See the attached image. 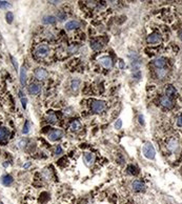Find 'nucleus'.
<instances>
[{
  "mask_svg": "<svg viewBox=\"0 0 182 204\" xmlns=\"http://www.w3.org/2000/svg\"><path fill=\"white\" fill-rule=\"evenodd\" d=\"M0 204H3V203H2V202H0Z\"/></svg>",
  "mask_w": 182,
  "mask_h": 204,
  "instance_id": "nucleus-39",
  "label": "nucleus"
},
{
  "mask_svg": "<svg viewBox=\"0 0 182 204\" xmlns=\"http://www.w3.org/2000/svg\"><path fill=\"white\" fill-rule=\"evenodd\" d=\"M18 94H19V98H20V100H21V103H22V107L26 108V102H27V100H26L25 97H23V94L21 90H19Z\"/></svg>",
  "mask_w": 182,
  "mask_h": 204,
  "instance_id": "nucleus-25",
  "label": "nucleus"
},
{
  "mask_svg": "<svg viewBox=\"0 0 182 204\" xmlns=\"http://www.w3.org/2000/svg\"><path fill=\"white\" fill-rule=\"evenodd\" d=\"M157 75H158V77H159L160 79H162L166 75V71H165L164 68H158V70H157Z\"/></svg>",
  "mask_w": 182,
  "mask_h": 204,
  "instance_id": "nucleus-27",
  "label": "nucleus"
},
{
  "mask_svg": "<svg viewBox=\"0 0 182 204\" xmlns=\"http://www.w3.org/2000/svg\"><path fill=\"white\" fill-rule=\"evenodd\" d=\"M161 40L162 38L159 33H153V34L148 35V38H146V41H148L150 44H158L161 42Z\"/></svg>",
  "mask_w": 182,
  "mask_h": 204,
  "instance_id": "nucleus-6",
  "label": "nucleus"
},
{
  "mask_svg": "<svg viewBox=\"0 0 182 204\" xmlns=\"http://www.w3.org/2000/svg\"><path fill=\"white\" fill-rule=\"evenodd\" d=\"M98 60L104 68H112V66H113V60L110 56H101Z\"/></svg>",
  "mask_w": 182,
  "mask_h": 204,
  "instance_id": "nucleus-4",
  "label": "nucleus"
},
{
  "mask_svg": "<svg viewBox=\"0 0 182 204\" xmlns=\"http://www.w3.org/2000/svg\"><path fill=\"white\" fill-rule=\"evenodd\" d=\"M160 103H161L162 106H164L165 108H168V110H171V108L174 107L173 100L166 96H162L161 98H160Z\"/></svg>",
  "mask_w": 182,
  "mask_h": 204,
  "instance_id": "nucleus-8",
  "label": "nucleus"
},
{
  "mask_svg": "<svg viewBox=\"0 0 182 204\" xmlns=\"http://www.w3.org/2000/svg\"><path fill=\"white\" fill-rule=\"evenodd\" d=\"M29 92L32 95H38L41 92V85L38 83H31L29 86Z\"/></svg>",
  "mask_w": 182,
  "mask_h": 204,
  "instance_id": "nucleus-14",
  "label": "nucleus"
},
{
  "mask_svg": "<svg viewBox=\"0 0 182 204\" xmlns=\"http://www.w3.org/2000/svg\"><path fill=\"white\" fill-rule=\"evenodd\" d=\"M120 67H121V68L124 67V65H123V61H122V60H120Z\"/></svg>",
  "mask_w": 182,
  "mask_h": 204,
  "instance_id": "nucleus-37",
  "label": "nucleus"
},
{
  "mask_svg": "<svg viewBox=\"0 0 182 204\" xmlns=\"http://www.w3.org/2000/svg\"><path fill=\"white\" fill-rule=\"evenodd\" d=\"M54 154H55V156H60V155L62 154V149H61V146L58 145L57 147H56L55 153H54Z\"/></svg>",
  "mask_w": 182,
  "mask_h": 204,
  "instance_id": "nucleus-32",
  "label": "nucleus"
},
{
  "mask_svg": "<svg viewBox=\"0 0 182 204\" xmlns=\"http://www.w3.org/2000/svg\"><path fill=\"white\" fill-rule=\"evenodd\" d=\"M57 18L59 20H64L65 18H67V14L63 12V11H59L58 12V15H57Z\"/></svg>",
  "mask_w": 182,
  "mask_h": 204,
  "instance_id": "nucleus-29",
  "label": "nucleus"
},
{
  "mask_svg": "<svg viewBox=\"0 0 182 204\" xmlns=\"http://www.w3.org/2000/svg\"><path fill=\"white\" fill-rule=\"evenodd\" d=\"M121 127H122V120L121 119H118L115 122V128H117V129H120Z\"/></svg>",
  "mask_w": 182,
  "mask_h": 204,
  "instance_id": "nucleus-31",
  "label": "nucleus"
},
{
  "mask_svg": "<svg viewBox=\"0 0 182 204\" xmlns=\"http://www.w3.org/2000/svg\"><path fill=\"white\" fill-rule=\"evenodd\" d=\"M165 96L168 98H175L177 96V90L174 88L173 85H168L165 88Z\"/></svg>",
  "mask_w": 182,
  "mask_h": 204,
  "instance_id": "nucleus-13",
  "label": "nucleus"
},
{
  "mask_svg": "<svg viewBox=\"0 0 182 204\" xmlns=\"http://www.w3.org/2000/svg\"><path fill=\"white\" fill-rule=\"evenodd\" d=\"M139 122H140V124H142V125L144 124V120H143V116H141V115L139 116Z\"/></svg>",
  "mask_w": 182,
  "mask_h": 204,
  "instance_id": "nucleus-34",
  "label": "nucleus"
},
{
  "mask_svg": "<svg viewBox=\"0 0 182 204\" xmlns=\"http://www.w3.org/2000/svg\"><path fill=\"white\" fill-rule=\"evenodd\" d=\"M166 59L164 57H159V58H156L154 60V65L157 67V68H164L166 66Z\"/></svg>",
  "mask_w": 182,
  "mask_h": 204,
  "instance_id": "nucleus-12",
  "label": "nucleus"
},
{
  "mask_svg": "<svg viewBox=\"0 0 182 204\" xmlns=\"http://www.w3.org/2000/svg\"><path fill=\"white\" fill-rule=\"evenodd\" d=\"M95 155L92 154V153H85V154L83 155V161L84 163H85V165L87 166H91L94 162H95Z\"/></svg>",
  "mask_w": 182,
  "mask_h": 204,
  "instance_id": "nucleus-10",
  "label": "nucleus"
},
{
  "mask_svg": "<svg viewBox=\"0 0 182 204\" xmlns=\"http://www.w3.org/2000/svg\"><path fill=\"white\" fill-rule=\"evenodd\" d=\"M49 54V47L46 43L39 44L35 50V56L37 58H45Z\"/></svg>",
  "mask_w": 182,
  "mask_h": 204,
  "instance_id": "nucleus-2",
  "label": "nucleus"
},
{
  "mask_svg": "<svg viewBox=\"0 0 182 204\" xmlns=\"http://www.w3.org/2000/svg\"><path fill=\"white\" fill-rule=\"evenodd\" d=\"M142 153L144 155V157L148 158V159H154L155 156H156L155 147H154L153 144L150 142L144 143V145L142 146Z\"/></svg>",
  "mask_w": 182,
  "mask_h": 204,
  "instance_id": "nucleus-1",
  "label": "nucleus"
},
{
  "mask_svg": "<svg viewBox=\"0 0 182 204\" xmlns=\"http://www.w3.org/2000/svg\"><path fill=\"white\" fill-rule=\"evenodd\" d=\"M30 131V122L29 121H26L24 126H23V129H22V133L23 134H27Z\"/></svg>",
  "mask_w": 182,
  "mask_h": 204,
  "instance_id": "nucleus-30",
  "label": "nucleus"
},
{
  "mask_svg": "<svg viewBox=\"0 0 182 204\" xmlns=\"http://www.w3.org/2000/svg\"><path fill=\"white\" fill-rule=\"evenodd\" d=\"M127 172H128V174H130V175H137V174H138V169H137L136 166L128 165V167H127Z\"/></svg>",
  "mask_w": 182,
  "mask_h": 204,
  "instance_id": "nucleus-24",
  "label": "nucleus"
},
{
  "mask_svg": "<svg viewBox=\"0 0 182 204\" xmlns=\"http://www.w3.org/2000/svg\"><path fill=\"white\" fill-rule=\"evenodd\" d=\"M11 59H12V61H13V63H14L15 68H17V67H18V64H17V62H16V60H15V58H14V57H11Z\"/></svg>",
  "mask_w": 182,
  "mask_h": 204,
  "instance_id": "nucleus-35",
  "label": "nucleus"
},
{
  "mask_svg": "<svg viewBox=\"0 0 182 204\" xmlns=\"http://www.w3.org/2000/svg\"><path fill=\"white\" fill-rule=\"evenodd\" d=\"M57 116H56L55 114H53V113H51L49 115H47V117H46V121L49 123H51V124H54V123L57 122Z\"/></svg>",
  "mask_w": 182,
  "mask_h": 204,
  "instance_id": "nucleus-23",
  "label": "nucleus"
},
{
  "mask_svg": "<svg viewBox=\"0 0 182 204\" xmlns=\"http://www.w3.org/2000/svg\"><path fill=\"white\" fill-rule=\"evenodd\" d=\"M9 8H11V3H9L8 1L0 0V9H9Z\"/></svg>",
  "mask_w": 182,
  "mask_h": 204,
  "instance_id": "nucleus-28",
  "label": "nucleus"
},
{
  "mask_svg": "<svg viewBox=\"0 0 182 204\" xmlns=\"http://www.w3.org/2000/svg\"><path fill=\"white\" fill-rule=\"evenodd\" d=\"M132 188H133L134 192H143V190H145V184L143 183V182H141V181L136 180L132 183Z\"/></svg>",
  "mask_w": 182,
  "mask_h": 204,
  "instance_id": "nucleus-9",
  "label": "nucleus"
},
{
  "mask_svg": "<svg viewBox=\"0 0 182 204\" xmlns=\"http://www.w3.org/2000/svg\"><path fill=\"white\" fill-rule=\"evenodd\" d=\"M90 45L91 47H92V50L94 51H100L102 49L101 42H99L98 40H92L90 42Z\"/></svg>",
  "mask_w": 182,
  "mask_h": 204,
  "instance_id": "nucleus-19",
  "label": "nucleus"
},
{
  "mask_svg": "<svg viewBox=\"0 0 182 204\" xmlns=\"http://www.w3.org/2000/svg\"><path fill=\"white\" fill-rule=\"evenodd\" d=\"M178 140H176V139H172L170 142H168V149H170V151H172V152H175L177 149V147H178Z\"/></svg>",
  "mask_w": 182,
  "mask_h": 204,
  "instance_id": "nucleus-20",
  "label": "nucleus"
},
{
  "mask_svg": "<svg viewBox=\"0 0 182 204\" xmlns=\"http://www.w3.org/2000/svg\"><path fill=\"white\" fill-rule=\"evenodd\" d=\"M49 76V73L46 72V70H44L43 67H38L37 70L35 71V77L38 80H45Z\"/></svg>",
  "mask_w": 182,
  "mask_h": 204,
  "instance_id": "nucleus-7",
  "label": "nucleus"
},
{
  "mask_svg": "<svg viewBox=\"0 0 182 204\" xmlns=\"http://www.w3.org/2000/svg\"><path fill=\"white\" fill-rule=\"evenodd\" d=\"M30 166V163H26L25 165H23V167H24V168H26V167H29Z\"/></svg>",
  "mask_w": 182,
  "mask_h": 204,
  "instance_id": "nucleus-38",
  "label": "nucleus"
},
{
  "mask_svg": "<svg viewBox=\"0 0 182 204\" xmlns=\"http://www.w3.org/2000/svg\"><path fill=\"white\" fill-rule=\"evenodd\" d=\"M13 177L10 175H5L3 176L2 178H1V183L4 185V186H10L12 183H13Z\"/></svg>",
  "mask_w": 182,
  "mask_h": 204,
  "instance_id": "nucleus-16",
  "label": "nucleus"
},
{
  "mask_svg": "<svg viewBox=\"0 0 182 204\" xmlns=\"http://www.w3.org/2000/svg\"><path fill=\"white\" fill-rule=\"evenodd\" d=\"M5 18H6V22L8 23H12L13 22V19H14V15L12 12H8L5 15Z\"/></svg>",
  "mask_w": 182,
  "mask_h": 204,
  "instance_id": "nucleus-26",
  "label": "nucleus"
},
{
  "mask_svg": "<svg viewBox=\"0 0 182 204\" xmlns=\"http://www.w3.org/2000/svg\"><path fill=\"white\" fill-rule=\"evenodd\" d=\"M79 26H80V23H79L77 20H71V21H69V22H67V24H65V29H67V31H73V29H78Z\"/></svg>",
  "mask_w": 182,
  "mask_h": 204,
  "instance_id": "nucleus-15",
  "label": "nucleus"
},
{
  "mask_svg": "<svg viewBox=\"0 0 182 204\" xmlns=\"http://www.w3.org/2000/svg\"><path fill=\"white\" fill-rule=\"evenodd\" d=\"M177 125L182 127V115H180V116L177 118Z\"/></svg>",
  "mask_w": 182,
  "mask_h": 204,
  "instance_id": "nucleus-33",
  "label": "nucleus"
},
{
  "mask_svg": "<svg viewBox=\"0 0 182 204\" xmlns=\"http://www.w3.org/2000/svg\"><path fill=\"white\" fill-rule=\"evenodd\" d=\"M178 36H179V38H180V40L182 41V29L179 32V34H178Z\"/></svg>",
  "mask_w": 182,
  "mask_h": 204,
  "instance_id": "nucleus-36",
  "label": "nucleus"
},
{
  "mask_svg": "<svg viewBox=\"0 0 182 204\" xmlns=\"http://www.w3.org/2000/svg\"><path fill=\"white\" fill-rule=\"evenodd\" d=\"M105 106H106V103L102 100H94L91 105V108L94 113H101L102 111H104Z\"/></svg>",
  "mask_w": 182,
  "mask_h": 204,
  "instance_id": "nucleus-3",
  "label": "nucleus"
},
{
  "mask_svg": "<svg viewBox=\"0 0 182 204\" xmlns=\"http://www.w3.org/2000/svg\"><path fill=\"white\" fill-rule=\"evenodd\" d=\"M62 136H63L62 131H60V129H52V131L49 133V135H47V138H49V140L51 141H57L59 140Z\"/></svg>",
  "mask_w": 182,
  "mask_h": 204,
  "instance_id": "nucleus-5",
  "label": "nucleus"
},
{
  "mask_svg": "<svg viewBox=\"0 0 182 204\" xmlns=\"http://www.w3.org/2000/svg\"><path fill=\"white\" fill-rule=\"evenodd\" d=\"M10 136V131L9 129L4 126H0V143L5 142L8 139H9Z\"/></svg>",
  "mask_w": 182,
  "mask_h": 204,
  "instance_id": "nucleus-11",
  "label": "nucleus"
},
{
  "mask_svg": "<svg viewBox=\"0 0 182 204\" xmlns=\"http://www.w3.org/2000/svg\"><path fill=\"white\" fill-rule=\"evenodd\" d=\"M69 128H71V131H78L79 129L81 128V124L79 122L78 120H75V121H73L71 123V125H69Z\"/></svg>",
  "mask_w": 182,
  "mask_h": 204,
  "instance_id": "nucleus-22",
  "label": "nucleus"
},
{
  "mask_svg": "<svg viewBox=\"0 0 182 204\" xmlns=\"http://www.w3.org/2000/svg\"><path fill=\"white\" fill-rule=\"evenodd\" d=\"M56 21H57V19H56L55 16H45V17L42 19V22H43L44 24H54L56 23Z\"/></svg>",
  "mask_w": 182,
  "mask_h": 204,
  "instance_id": "nucleus-18",
  "label": "nucleus"
},
{
  "mask_svg": "<svg viewBox=\"0 0 182 204\" xmlns=\"http://www.w3.org/2000/svg\"><path fill=\"white\" fill-rule=\"evenodd\" d=\"M20 83L21 85H25L26 83V68L24 66L20 68Z\"/></svg>",
  "mask_w": 182,
  "mask_h": 204,
  "instance_id": "nucleus-17",
  "label": "nucleus"
},
{
  "mask_svg": "<svg viewBox=\"0 0 182 204\" xmlns=\"http://www.w3.org/2000/svg\"><path fill=\"white\" fill-rule=\"evenodd\" d=\"M79 86H80V80L79 79H73L71 81V88H72L73 92H77L79 90Z\"/></svg>",
  "mask_w": 182,
  "mask_h": 204,
  "instance_id": "nucleus-21",
  "label": "nucleus"
}]
</instances>
